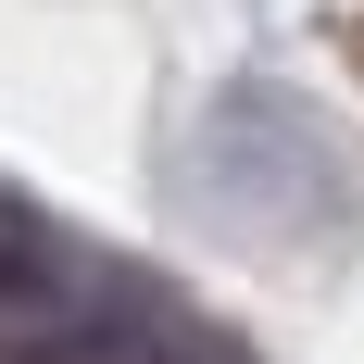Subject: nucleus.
<instances>
[{"label": "nucleus", "instance_id": "obj_1", "mask_svg": "<svg viewBox=\"0 0 364 364\" xmlns=\"http://www.w3.org/2000/svg\"><path fill=\"white\" fill-rule=\"evenodd\" d=\"M88 301V264H75V239L38 201H13L0 188V327H38V314H75Z\"/></svg>", "mask_w": 364, "mask_h": 364}, {"label": "nucleus", "instance_id": "obj_2", "mask_svg": "<svg viewBox=\"0 0 364 364\" xmlns=\"http://www.w3.org/2000/svg\"><path fill=\"white\" fill-rule=\"evenodd\" d=\"M88 364H226L201 327H176V314H151V301H126V289H101V352Z\"/></svg>", "mask_w": 364, "mask_h": 364}]
</instances>
